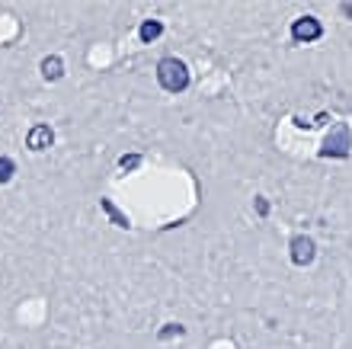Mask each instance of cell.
I'll return each mask as SVG.
<instances>
[{
    "label": "cell",
    "instance_id": "6da1fadb",
    "mask_svg": "<svg viewBox=\"0 0 352 349\" xmlns=\"http://www.w3.org/2000/svg\"><path fill=\"white\" fill-rule=\"evenodd\" d=\"M157 83L167 93H183L189 87V67L179 58H164L157 65Z\"/></svg>",
    "mask_w": 352,
    "mask_h": 349
},
{
    "label": "cell",
    "instance_id": "7a4b0ae2",
    "mask_svg": "<svg viewBox=\"0 0 352 349\" xmlns=\"http://www.w3.org/2000/svg\"><path fill=\"white\" fill-rule=\"evenodd\" d=\"M320 36H324V26H320V19L317 17H298L295 23H292V39H295L298 45L317 42Z\"/></svg>",
    "mask_w": 352,
    "mask_h": 349
},
{
    "label": "cell",
    "instance_id": "3957f363",
    "mask_svg": "<svg viewBox=\"0 0 352 349\" xmlns=\"http://www.w3.org/2000/svg\"><path fill=\"white\" fill-rule=\"evenodd\" d=\"M52 141H55V131H52V125H45V122H38V125H32V129L26 131V147L32 151V154L48 151Z\"/></svg>",
    "mask_w": 352,
    "mask_h": 349
},
{
    "label": "cell",
    "instance_id": "277c9868",
    "mask_svg": "<svg viewBox=\"0 0 352 349\" xmlns=\"http://www.w3.org/2000/svg\"><path fill=\"white\" fill-rule=\"evenodd\" d=\"M314 257H317L314 240L305 237V234H298V237H292V263H295V266H307V263H311Z\"/></svg>",
    "mask_w": 352,
    "mask_h": 349
},
{
    "label": "cell",
    "instance_id": "5b68a950",
    "mask_svg": "<svg viewBox=\"0 0 352 349\" xmlns=\"http://www.w3.org/2000/svg\"><path fill=\"white\" fill-rule=\"evenodd\" d=\"M38 71H42V77H45L48 83H55V81H61L65 77V61L58 55H48V58H42L38 61Z\"/></svg>",
    "mask_w": 352,
    "mask_h": 349
},
{
    "label": "cell",
    "instance_id": "8992f818",
    "mask_svg": "<svg viewBox=\"0 0 352 349\" xmlns=\"http://www.w3.org/2000/svg\"><path fill=\"white\" fill-rule=\"evenodd\" d=\"M160 36H164V23H160V19H144V23H141L138 39L144 42V45H151V42L160 39Z\"/></svg>",
    "mask_w": 352,
    "mask_h": 349
},
{
    "label": "cell",
    "instance_id": "52a82bcc",
    "mask_svg": "<svg viewBox=\"0 0 352 349\" xmlns=\"http://www.w3.org/2000/svg\"><path fill=\"white\" fill-rule=\"evenodd\" d=\"M100 205H102V211H106V215H109V218L116 221V228H129V218H125V215H122V211L116 209V205H112L109 199H100Z\"/></svg>",
    "mask_w": 352,
    "mask_h": 349
},
{
    "label": "cell",
    "instance_id": "ba28073f",
    "mask_svg": "<svg viewBox=\"0 0 352 349\" xmlns=\"http://www.w3.org/2000/svg\"><path fill=\"white\" fill-rule=\"evenodd\" d=\"M16 176V160L13 157H0V183H10Z\"/></svg>",
    "mask_w": 352,
    "mask_h": 349
},
{
    "label": "cell",
    "instance_id": "9c48e42d",
    "mask_svg": "<svg viewBox=\"0 0 352 349\" xmlns=\"http://www.w3.org/2000/svg\"><path fill=\"white\" fill-rule=\"evenodd\" d=\"M138 164H141V154H125V157H119V167H122V170H135Z\"/></svg>",
    "mask_w": 352,
    "mask_h": 349
},
{
    "label": "cell",
    "instance_id": "30bf717a",
    "mask_svg": "<svg viewBox=\"0 0 352 349\" xmlns=\"http://www.w3.org/2000/svg\"><path fill=\"white\" fill-rule=\"evenodd\" d=\"M170 337H183V327L179 324H167V330H160V340H170Z\"/></svg>",
    "mask_w": 352,
    "mask_h": 349
},
{
    "label": "cell",
    "instance_id": "8fae6325",
    "mask_svg": "<svg viewBox=\"0 0 352 349\" xmlns=\"http://www.w3.org/2000/svg\"><path fill=\"white\" fill-rule=\"evenodd\" d=\"M256 211H260V215H266V211H269V205H266V199H256Z\"/></svg>",
    "mask_w": 352,
    "mask_h": 349
},
{
    "label": "cell",
    "instance_id": "7c38bea8",
    "mask_svg": "<svg viewBox=\"0 0 352 349\" xmlns=\"http://www.w3.org/2000/svg\"><path fill=\"white\" fill-rule=\"evenodd\" d=\"M340 10H343L346 17H352V3H343V7H340Z\"/></svg>",
    "mask_w": 352,
    "mask_h": 349
}]
</instances>
